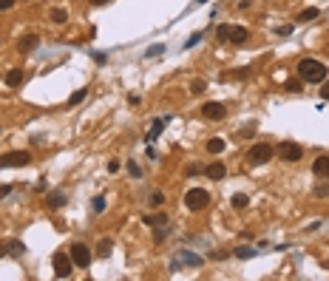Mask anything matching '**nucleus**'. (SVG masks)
<instances>
[{
	"instance_id": "nucleus-23",
	"label": "nucleus",
	"mask_w": 329,
	"mask_h": 281,
	"mask_svg": "<svg viewBox=\"0 0 329 281\" xmlns=\"http://www.w3.org/2000/svg\"><path fill=\"white\" fill-rule=\"evenodd\" d=\"M85 94H88V91H85V88H80L77 94H71V97H68V105H71V108H74V105H80L82 99H85Z\"/></svg>"
},
{
	"instance_id": "nucleus-14",
	"label": "nucleus",
	"mask_w": 329,
	"mask_h": 281,
	"mask_svg": "<svg viewBox=\"0 0 329 281\" xmlns=\"http://www.w3.org/2000/svg\"><path fill=\"white\" fill-rule=\"evenodd\" d=\"M247 37H250L247 29H241V26H230V43L241 46V43H247Z\"/></svg>"
},
{
	"instance_id": "nucleus-4",
	"label": "nucleus",
	"mask_w": 329,
	"mask_h": 281,
	"mask_svg": "<svg viewBox=\"0 0 329 281\" xmlns=\"http://www.w3.org/2000/svg\"><path fill=\"white\" fill-rule=\"evenodd\" d=\"M32 165V153L29 150H12L0 156V168H26Z\"/></svg>"
},
{
	"instance_id": "nucleus-7",
	"label": "nucleus",
	"mask_w": 329,
	"mask_h": 281,
	"mask_svg": "<svg viewBox=\"0 0 329 281\" xmlns=\"http://www.w3.org/2000/svg\"><path fill=\"white\" fill-rule=\"evenodd\" d=\"M71 270H74L71 256H66V253H54V273H57V279H68Z\"/></svg>"
},
{
	"instance_id": "nucleus-2",
	"label": "nucleus",
	"mask_w": 329,
	"mask_h": 281,
	"mask_svg": "<svg viewBox=\"0 0 329 281\" xmlns=\"http://www.w3.org/2000/svg\"><path fill=\"white\" fill-rule=\"evenodd\" d=\"M275 156V148L270 145V142H258V145H253V148L247 150V162L256 168V165H267L270 159Z\"/></svg>"
},
{
	"instance_id": "nucleus-40",
	"label": "nucleus",
	"mask_w": 329,
	"mask_h": 281,
	"mask_svg": "<svg viewBox=\"0 0 329 281\" xmlns=\"http://www.w3.org/2000/svg\"><path fill=\"white\" fill-rule=\"evenodd\" d=\"M3 256H9V250H6V244H0V259H3Z\"/></svg>"
},
{
	"instance_id": "nucleus-19",
	"label": "nucleus",
	"mask_w": 329,
	"mask_h": 281,
	"mask_svg": "<svg viewBox=\"0 0 329 281\" xmlns=\"http://www.w3.org/2000/svg\"><path fill=\"white\" fill-rule=\"evenodd\" d=\"M111 250H114V242H111V239H102V242H99V256H102V259H108V256H111Z\"/></svg>"
},
{
	"instance_id": "nucleus-8",
	"label": "nucleus",
	"mask_w": 329,
	"mask_h": 281,
	"mask_svg": "<svg viewBox=\"0 0 329 281\" xmlns=\"http://www.w3.org/2000/svg\"><path fill=\"white\" fill-rule=\"evenodd\" d=\"M201 114H204V119H224V105L221 102H204L201 105Z\"/></svg>"
},
{
	"instance_id": "nucleus-21",
	"label": "nucleus",
	"mask_w": 329,
	"mask_h": 281,
	"mask_svg": "<svg viewBox=\"0 0 329 281\" xmlns=\"http://www.w3.org/2000/svg\"><path fill=\"white\" fill-rule=\"evenodd\" d=\"M247 202H250V199H247L244 193H236V196L230 199V205L236 207V210H244V207H247Z\"/></svg>"
},
{
	"instance_id": "nucleus-26",
	"label": "nucleus",
	"mask_w": 329,
	"mask_h": 281,
	"mask_svg": "<svg viewBox=\"0 0 329 281\" xmlns=\"http://www.w3.org/2000/svg\"><path fill=\"white\" fill-rule=\"evenodd\" d=\"M128 173H131L133 179H139V176H142V170H139V165H136L133 159H131V162H128Z\"/></svg>"
},
{
	"instance_id": "nucleus-29",
	"label": "nucleus",
	"mask_w": 329,
	"mask_h": 281,
	"mask_svg": "<svg viewBox=\"0 0 329 281\" xmlns=\"http://www.w3.org/2000/svg\"><path fill=\"white\" fill-rule=\"evenodd\" d=\"M164 236H167V227H164V225H162V227H156V233H153V242L159 244V242H162Z\"/></svg>"
},
{
	"instance_id": "nucleus-5",
	"label": "nucleus",
	"mask_w": 329,
	"mask_h": 281,
	"mask_svg": "<svg viewBox=\"0 0 329 281\" xmlns=\"http://www.w3.org/2000/svg\"><path fill=\"white\" fill-rule=\"evenodd\" d=\"M278 156L284 162H298L304 156V148L298 142H292V139H287V142H278Z\"/></svg>"
},
{
	"instance_id": "nucleus-38",
	"label": "nucleus",
	"mask_w": 329,
	"mask_h": 281,
	"mask_svg": "<svg viewBox=\"0 0 329 281\" xmlns=\"http://www.w3.org/2000/svg\"><path fill=\"white\" fill-rule=\"evenodd\" d=\"M9 193H12V185H6V187H0V199H6V196H9Z\"/></svg>"
},
{
	"instance_id": "nucleus-41",
	"label": "nucleus",
	"mask_w": 329,
	"mask_h": 281,
	"mask_svg": "<svg viewBox=\"0 0 329 281\" xmlns=\"http://www.w3.org/2000/svg\"><path fill=\"white\" fill-rule=\"evenodd\" d=\"M94 6H105V3H111V0H91Z\"/></svg>"
},
{
	"instance_id": "nucleus-16",
	"label": "nucleus",
	"mask_w": 329,
	"mask_h": 281,
	"mask_svg": "<svg viewBox=\"0 0 329 281\" xmlns=\"http://www.w3.org/2000/svg\"><path fill=\"white\" fill-rule=\"evenodd\" d=\"M221 150H224V139H219V136L207 139V153H221Z\"/></svg>"
},
{
	"instance_id": "nucleus-36",
	"label": "nucleus",
	"mask_w": 329,
	"mask_h": 281,
	"mask_svg": "<svg viewBox=\"0 0 329 281\" xmlns=\"http://www.w3.org/2000/svg\"><path fill=\"white\" fill-rule=\"evenodd\" d=\"M201 170H204V168H199V165H190V168H187V176H196V173H201Z\"/></svg>"
},
{
	"instance_id": "nucleus-27",
	"label": "nucleus",
	"mask_w": 329,
	"mask_h": 281,
	"mask_svg": "<svg viewBox=\"0 0 329 281\" xmlns=\"http://www.w3.org/2000/svg\"><path fill=\"white\" fill-rule=\"evenodd\" d=\"M150 205H153V207H162V205H164V196L159 193V190H156V193L150 196Z\"/></svg>"
},
{
	"instance_id": "nucleus-32",
	"label": "nucleus",
	"mask_w": 329,
	"mask_h": 281,
	"mask_svg": "<svg viewBox=\"0 0 329 281\" xmlns=\"http://www.w3.org/2000/svg\"><path fill=\"white\" fill-rule=\"evenodd\" d=\"M287 91L298 94V91H301V83H298V80H290V83H287Z\"/></svg>"
},
{
	"instance_id": "nucleus-37",
	"label": "nucleus",
	"mask_w": 329,
	"mask_h": 281,
	"mask_svg": "<svg viewBox=\"0 0 329 281\" xmlns=\"http://www.w3.org/2000/svg\"><path fill=\"white\" fill-rule=\"evenodd\" d=\"M15 6V0H0V12H6V9H12Z\"/></svg>"
},
{
	"instance_id": "nucleus-3",
	"label": "nucleus",
	"mask_w": 329,
	"mask_h": 281,
	"mask_svg": "<svg viewBox=\"0 0 329 281\" xmlns=\"http://www.w3.org/2000/svg\"><path fill=\"white\" fill-rule=\"evenodd\" d=\"M207 205H210V193L204 187H190L184 193V207L187 210H204Z\"/></svg>"
},
{
	"instance_id": "nucleus-39",
	"label": "nucleus",
	"mask_w": 329,
	"mask_h": 281,
	"mask_svg": "<svg viewBox=\"0 0 329 281\" xmlns=\"http://www.w3.org/2000/svg\"><path fill=\"white\" fill-rule=\"evenodd\" d=\"M108 170H111V173H116V170H119V162H116V159H111V162H108Z\"/></svg>"
},
{
	"instance_id": "nucleus-28",
	"label": "nucleus",
	"mask_w": 329,
	"mask_h": 281,
	"mask_svg": "<svg viewBox=\"0 0 329 281\" xmlns=\"http://www.w3.org/2000/svg\"><path fill=\"white\" fill-rule=\"evenodd\" d=\"M204 88H207V85H204V80H193V85H190V91H193V94H201Z\"/></svg>"
},
{
	"instance_id": "nucleus-1",
	"label": "nucleus",
	"mask_w": 329,
	"mask_h": 281,
	"mask_svg": "<svg viewBox=\"0 0 329 281\" xmlns=\"http://www.w3.org/2000/svg\"><path fill=\"white\" fill-rule=\"evenodd\" d=\"M298 77H301L304 83H324V80H327V66L318 63V60H312V57H304V60L298 63Z\"/></svg>"
},
{
	"instance_id": "nucleus-30",
	"label": "nucleus",
	"mask_w": 329,
	"mask_h": 281,
	"mask_svg": "<svg viewBox=\"0 0 329 281\" xmlns=\"http://www.w3.org/2000/svg\"><path fill=\"white\" fill-rule=\"evenodd\" d=\"M253 253H256V250H250V247H238V250H236V256H238V259H250Z\"/></svg>"
},
{
	"instance_id": "nucleus-20",
	"label": "nucleus",
	"mask_w": 329,
	"mask_h": 281,
	"mask_svg": "<svg viewBox=\"0 0 329 281\" xmlns=\"http://www.w3.org/2000/svg\"><path fill=\"white\" fill-rule=\"evenodd\" d=\"M66 20H68L66 9H51V23H57V26H63Z\"/></svg>"
},
{
	"instance_id": "nucleus-34",
	"label": "nucleus",
	"mask_w": 329,
	"mask_h": 281,
	"mask_svg": "<svg viewBox=\"0 0 329 281\" xmlns=\"http://www.w3.org/2000/svg\"><path fill=\"white\" fill-rule=\"evenodd\" d=\"M321 85H324V88H321V99H329V77Z\"/></svg>"
},
{
	"instance_id": "nucleus-24",
	"label": "nucleus",
	"mask_w": 329,
	"mask_h": 281,
	"mask_svg": "<svg viewBox=\"0 0 329 281\" xmlns=\"http://www.w3.org/2000/svg\"><path fill=\"white\" fill-rule=\"evenodd\" d=\"M91 210H94V213H102V210H105V199L94 196V199H91Z\"/></svg>"
},
{
	"instance_id": "nucleus-42",
	"label": "nucleus",
	"mask_w": 329,
	"mask_h": 281,
	"mask_svg": "<svg viewBox=\"0 0 329 281\" xmlns=\"http://www.w3.org/2000/svg\"><path fill=\"white\" fill-rule=\"evenodd\" d=\"M196 3H207V0H196Z\"/></svg>"
},
{
	"instance_id": "nucleus-33",
	"label": "nucleus",
	"mask_w": 329,
	"mask_h": 281,
	"mask_svg": "<svg viewBox=\"0 0 329 281\" xmlns=\"http://www.w3.org/2000/svg\"><path fill=\"white\" fill-rule=\"evenodd\" d=\"M315 196H329V185H318L315 187Z\"/></svg>"
},
{
	"instance_id": "nucleus-35",
	"label": "nucleus",
	"mask_w": 329,
	"mask_h": 281,
	"mask_svg": "<svg viewBox=\"0 0 329 281\" xmlns=\"http://www.w3.org/2000/svg\"><path fill=\"white\" fill-rule=\"evenodd\" d=\"M164 51V46H150L148 49V57H156V54H162Z\"/></svg>"
},
{
	"instance_id": "nucleus-13",
	"label": "nucleus",
	"mask_w": 329,
	"mask_h": 281,
	"mask_svg": "<svg viewBox=\"0 0 329 281\" xmlns=\"http://www.w3.org/2000/svg\"><path fill=\"white\" fill-rule=\"evenodd\" d=\"M23 80H26L23 68H12V71L6 74V85H9V88H17V85H23Z\"/></svg>"
},
{
	"instance_id": "nucleus-18",
	"label": "nucleus",
	"mask_w": 329,
	"mask_h": 281,
	"mask_svg": "<svg viewBox=\"0 0 329 281\" xmlns=\"http://www.w3.org/2000/svg\"><path fill=\"white\" fill-rule=\"evenodd\" d=\"M318 15H321V12H318L315 6H310V9H304V12L298 15V20H301V23H310V20H315Z\"/></svg>"
},
{
	"instance_id": "nucleus-12",
	"label": "nucleus",
	"mask_w": 329,
	"mask_h": 281,
	"mask_svg": "<svg viewBox=\"0 0 329 281\" xmlns=\"http://www.w3.org/2000/svg\"><path fill=\"white\" fill-rule=\"evenodd\" d=\"M312 173L327 179V176H329V156H318V159H315V162H312Z\"/></svg>"
},
{
	"instance_id": "nucleus-9",
	"label": "nucleus",
	"mask_w": 329,
	"mask_h": 281,
	"mask_svg": "<svg viewBox=\"0 0 329 281\" xmlns=\"http://www.w3.org/2000/svg\"><path fill=\"white\" fill-rule=\"evenodd\" d=\"M37 46H40V37L37 34H26L17 49H20V54H32V51H37Z\"/></svg>"
},
{
	"instance_id": "nucleus-22",
	"label": "nucleus",
	"mask_w": 329,
	"mask_h": 281,
	"mask_svg": "<svg viewBox=\"0 0 329 281\" xmlns=\"http://www.w3.org/2000/svg\"><path fill=\"white\" fill-rule=\"evenodd\" d=\"M164 122H167V119H156V122H153V128H150V133H148V139H156V136H159V133H162V128H164Z\"/></svg>"
},
{
	"instance_id": "nucleus-25",
	"label": "nucleus",
	"mask_w": 329,
	"mask_h": 281,
	"mask_svg": "<svg viewBox=\"0 0 329 281\" xmlns=\"http://www.w3.org/2000/svg\"><path fill=\"white\" fill-rule=\"evenodd\" d=\"M6 250H9V256H23V244L20 242H9Z\"/></svg>"
},
{
	"instance_id": "nucleus-15",
	"label": "nucleus",
	"mask_w": 329,
	"mask_h": 281,
	"mask_svg": "<svg viewBox=\"0 0 329 281\" xmlns=\"http://www.w3.org/2000/svg\"><path fill=\"white\" fill-rule=\"evenodd\" d=\"M145 225H150V227H162V225H167V216H164V213L145 216Z\"/></svg>"
},
{
	"instance_id": "nucleus-10",
	"label": "nucleus",
	"mask_w": 329,
	"mask_h": 281,
	"mask_svg": "<svg viewBox=\"0 0 329 281\" xmlns=\"http://www.w3.org/2000/svg\"><path fill=\"white\" fill-rule=\"evenodd\" d=\"M204 176H207V179H213V182H219V179H224V176H227V168L221 165V162H213V165L204 168Z\"/></svg>"
},
{
	"instance_id": "nucleus-17",
	"label": "nucleus",
	"mask_w": 329,
	"mask_h": 281,
	"mask_svg": "<svg viewBox=\"0 0 329 281\" xmlns=\"http://www.w3.org/2000/svg\"><path fill=\"white\" fill-rule=\"evenodd\" d=\"M216 40H219V43H230V26H227V23L216 29Z\"/></svg>"
},
{
	"instance_id": "nucleus-11",
	"label": "nucleus",
	"mask_w": 329,
	"mask_h": 281,
	"mask_svg": "<svg viewBox=\"0 0 329 281\" xmlns=\"http://www.w3.org/2000/svg\"><path fill=\"white\" fill-rule=\"evenodd\" d=\"M63 205H66V193H63V190H54V193L46 196V207H49V210H57V207H63Z\"/></svg>"
},
{
	"instance_id": "nucleus-6",
	"label": "nucleus",
	"mask_w": 329,
	"mask_h": 281,
	"mask_svg": "<svg viewBox=\"0 0 329 281\" xmlns=\"http://www.w3.org/2000/svg\"><path fill=\"white\" fill-rule=\"evenodd\" d=\"M68 256H71V262H74L77 267H88V264H91V250H88V244H82V242H74Z\"/></svg>"
},
{
	"instance_id": "nucleus-31",
	"label": "nucleus",
	"mask_w": 329,
	"mask_h": 281,
	"mask_svg": "<svg viewBox=\"0 0 329 281\" xmlns=\"http://www.w3.org/2000/svg\"><path fill=\"white\" fill-rule=\"evenodd\" d=\"M199 40H201V32H196V34H193V37H190V40L184 43V49H193V46H196Z\"/></svg>"
}]
</instances>
